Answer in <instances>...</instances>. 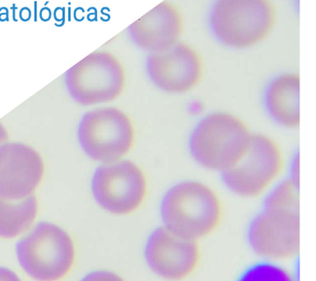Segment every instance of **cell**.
<instances>
[{"mask_svg": "<svg viewBox=\"0 0 316 281\" xmlns=\"http://www.w3.org/2000/svg\"><path fill=\"white\" fill-rule=\"evenodd\" d=\"M35 17H34V21L36 22L37 21V2H35Z\"/></svg>", "mask_w": 316, "mask_h": 281, "instance_id": "obj_22", "label": "cell"}, {"mask_svg": "<svg viewBox=\"0 0 316 281\" xmlns=\"http://www.w3.org/2000/svg\"><path fill=\"white\" fill-rule=\"evenodd\" d=\"M285 166L283 150L274 139L253 133L246 151L237 162L221 174L222 182L240 198L265 195L280 179Z\"/></svg>", "mask_w": 316, "mask_h": 281, "instance_id": "obj_6", "label": "cell"}, {"mask_svg": "<svg viewBox=\"0 0 316 281\" xmlns=\"http://www.w3.org/2000/svg\"><path fill=\"white\" fill-rule=\"evenodd\" d=\"M41 153L30 144L10 139L0 144V197L36 196L45 176Z\"/></svg>", "mask_w": 316, "mask_h": 281, "instance_id": "obj_12", "label": "cell"}, {"mask_svg": "<svg viewBox=\"0 0 316 281\" xmlns=\"http://www.w3.org/2000/svg\"><path fill=\"white\" fill-rule=\"evenodd\" d=\"M79 281H125L119 274L107 270H97L87 273Z\"/></svg>", "mask_w": 316, "mask_h": 281, "instance_id": "obj_17", "label": "cell"}, {"mask_svg": "<svg viewBox=\"0 0 316 281\" xmlns=\"http://www.w3.org/2000/svg\"><path fill=\"white\" fill-rule=\"evenodd\" d=\"M9 131L6 128L5 126L2 123V122H0V144H2L5 140H9Z\"/></svg>", "mask_w": 316, "mask_h": 281, "instance_id": "obj_20", "label": "cell"}, {"mask_svg": "<svg viewBox=\"0 0 316 281\" xmlns=\"http://www.w3.org/2000/svg\"><path fill=\"white\" fill-rule=\"evenodd\" d=\"M146 72L157 90L179 95L189 93L201 83L204 64L196 48L180 40L167 50L151 54Z\"/></svg>", "mask_w": 316, "mask_h": 281, "instance_id": "obj_11", "label": "cell"}, {"mask_svg": "<svg viewBox=\"0 0 316 281\" xmlns=\"http://www.w3.org/2000/svg\"><path fill=\"white\" fill-rule=\"evenodd\" d=\"M236 281H297L293 275L280 262L261 260L250 265Z\"/></svg>", "mask_w": 316, "mask_h": 281, "instance_id": "obj_16", "label": "cell"}, {"mask_svg": "<svg viewBox=\"0 0 316 281\" xmlns=\"http://www.w3.org/2000/svg\"><path fill=\"white\" fill-rule=\"evenodd\" d=\"M143 257L151 272L159 279L184 281L196 272L201 263L202 252L198 242L160 225L148 234Z\"/></svg>", "mask_w": 316, "mask_h": 281, "instance_id": "obj_10", "label": "cell"}, {"mask_svg": "<svg viewBox=\"0 0 316 281\" xmlns=\"http://www.w3.org/2000/svg\"><path fill=\"white\" fill-rule=\"evenodd\" d=\"M0 281H22L14 270L0 265Z\"/></svg>", "mask_w": 316, "mask_h": 281, "instance_id": "obj_19", "label": "cell"}, {"mask_svg": "<svg viewBox=\"0 0 316 281\" xmlns=\"http://www.w3.org/2000/svg\"><path fill=\"white\" fill-rule=\"evenodd\" d=\"M159 215L165 228L199 242L218 229L223 206L218 194L209 185L185 179L175 182L164 193Z\"/></svg>", "mask_w": 316, "mask_h": 281, "instance_id": "obj_1", "label": "cell"}, {"mask_svg": "<svg viewBox=\"0 0 316 281\" xmlns=\"http://www.w3.org/2000/svg\"><path fill=\"white\" fill-rule=\"evenodd\" d=\"M77 140L86 157L103 165L127 158L136 142V128L125 111L108 105L89 109L81 116Z\"/></svg>", "mask_w": 316, "mask_h": 281, "instance_id": "obj_5", "label": "cell"}, {"mask_svg": "<svg viewBox=\"0 0 316 281\" xmlns=\"http://www.w3.org/2000/svg\"><path fill=\"white\" fill-rule=\"evenodd\" d=\"M277 20L273 0H214L208 25L211 35L222 46L244 50L269 38Z\"/></svg>", "mask_w": 316, "mask_h": 281, "instance_id": "obj_2", "label": "cell"}, {"mask_svg": "<svg viewBox=\"0 0 316 281\" xmlns=\"http://www.w3.org/2000/svg\"><path fill=\"white\" fill-rule=\"evenodd\" d=\"M68 21H71V8H68Z\"/></svg>", "mask_w": 316, "mask_h": 281, "instance_id": "obj_23", "label": "cell"}, {"mask_svg": "<svg viewBox=\"0 0 316 281\" xmlns=\"http://www.w3.org/2000/svg\"><path fill=\"white\" fill-rule=\"evenodd\" d=\"M64 86L72 101L88 109L111 105L126 88V76L119 62L96 55L67 72Z\"/></svg>", "mask_w": 316, "mask_h": 281, "instance_id": "obj_9", "label": "cell"}, {"mask_svg": "<svg viewBox=\"0 0 316 281\" xmlns=\"http://www.w3.org/2000/svg\"><path fill=\"white\" fill-rule=\"evenodd\" d=\"M95 202L105 212L127 216L138 211L147 199L148 180L143 169L128 158L98 165L91 179Z\"/></svg>", "mask_w": 316, "mask_h": 281, "instance_id": "obj_7", "label": "cell"}, {"mask_svg": "<svg viewBox=\"0 0 316 281\" xmlns=\"http://www.w3.org/2000/svg\"><path fill=\"white\" fill-rule=\"evenodd\" d=\"M300 80L296 72L275 76L267 84L263 95L264 110L278 127L295 130L300 127Z\"/></svg>", "mask_w": 316, "mask_h": 281, "instance_id": "obj_14", "label": "cell"}, {"mask_svg": "<svg viewBox=\"0 0 316 281\" xmlns=\"http://www.w3.org/2000/svg\"><path fill=\"white\" fill-rule=\"evenodd\" d=\"M287 179L291 180L297 185L300 186V161L299 154L295 155L291 164V167L289 169V175Z\"/></svg>", "mask_w": 316, "mask_h": 281, "instance_id": "obj_18", "label": "cell"}, {"mask_svg": "<svg viewBox=\"0 0 316 281\" xmlns=\"http://www.w3.org/2000/svg\"><path fill=\"white\" fill-rule=\"evenodd\" d=\"M253 133L238 116L212 112L193 127L188 140L189 154L201 168L221 174L243 155Z\"/></svg>", "mask_w": 316, "mask_h": 281, "instance_id": "obj_3", "label": "cell"}, {"mask_svg": "<svg viewBox=\"0 0 316 281\" xmlns=\"http://www.w3.org/2000/svg\"><path fill=\"white\" fill-rule=\"evenodd\" d=\"M39 210L36 196L19 200L0 197V238L22 237L37 223Z\"/></svg>", "mask_w": 316, "mask_h": 281, "instance_id": "obj_15", "label": "cell"}, {"mask_svg": "<svg viewBox=\"0 0 316 281\" xmlns=\"http://www.w3.org/2000/svg\"><path fill=\"white\" fill-rule=\"evenodd\" d=\"M22 270L35 281H59L72 270L76 250L68 232L50 221L37 222L16 243Z\"/></svg>", "mask_w": 316, "mask_h": 281, "instance_id": "obj_4", "label": "cell"}, {"mask_svg": "<svg viewBox=\"0 0 316 281\" xmlns=\"http://www.w3.org/2000/svg\"><path fill=\"white\" fill-rule=\"evenodd\" d=\"M184 28V17L180 8L166 1L141 20L134 31V40L139 46L153 54L182 40Z\"/></svg>", "mask_w": 316, "mask_h": 281, "instance_id": "obj_13", "label": "cell"}, {"mask_svg": "<svg viewBox=\"0 0 316 281\" xmlns=\"http://www.w3.org/2000/svg\"><path fill=\"white\" fill-rule=\"evenodd\" d=\"M17 8L15 6V4L12 6V18H13L14 22H17V19L16 18V15H15V11L17 10Z\"/></svg>", "mask_w": 316, "mask_h": 281, "instance_id": "obj_21", "label": "cell"}, {"mask_svg": "<svg viewBox=\"0 0 316 281\" xmlns=\"http://www.w3.org/2000/svg\"><path fill=\"white\" fill-rule=\"evenodd\" d=\"M245 238L258 259L280 263L294 259L300 248V209L262 206L247 226Z\"/></svg>", "mask_w": 316, "mask_h": 281, "instance_id": "obj_8", "label": "cell"}]
</instances>
